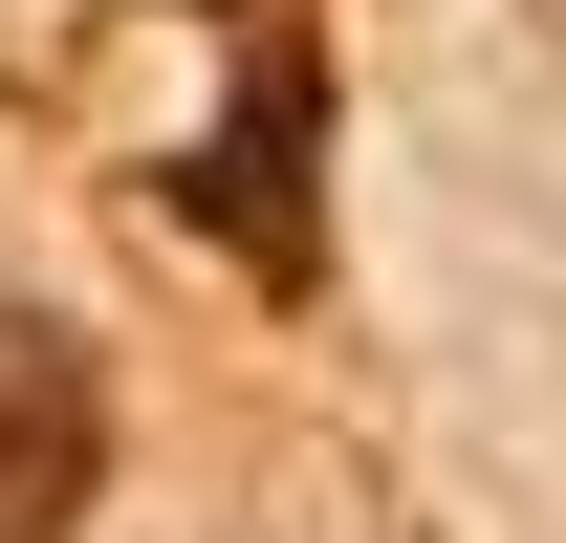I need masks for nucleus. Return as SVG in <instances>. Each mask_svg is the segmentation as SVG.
Instances as JSON below:
<instances>
[{
    "instance_id": "obj_1",
    "label": "nucleus",
    "mask_w": 566,
    "mask_h": 543,
    "mask_svg": "<svg viewBox=\"0 0 566 543\" xmlns=\"http://www.w3.org/2000/svg\"><path fill=\"white\" fill-rule=\"evenodd\" d=\"M87 478H109V370L44 305H0V543H66Z\"/></svg>"
}]
</instances>
